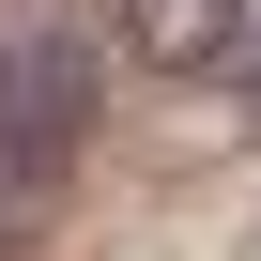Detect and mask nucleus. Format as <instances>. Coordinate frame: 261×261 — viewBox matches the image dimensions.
Here are the masks:
<instances>
[{
    "mask_svg": "<svg viewBox=\"0 0 261 261\" xmlns=\"http://www.w3.org/2000/svg\"><path fill=\"white\" fill-rule=\"evenodd\" d=\"M77 123H92V62L77 46H0V169H46L62 185Z\"/></svg>",
    "mask_w": 261,
    "mask_h": 261,
    "instance_id": "obj_1",
    "label": "nucleus"
},
{
    "mask_svg": "<svg viewBox=\"0 0 261 261\" xmlns=\"http://www.w3.org/2000/svg\"><path fill=\"white\" fill-rule=\"evenodd\" d=\"M108 46L154 77H230L261 46V0H108Z\"/></svg>",
    "mask_w": 261,
    "mask_h": 261,
    "instance_id": "obj_2",
    "label": "nucleus"
}]
</instances>
